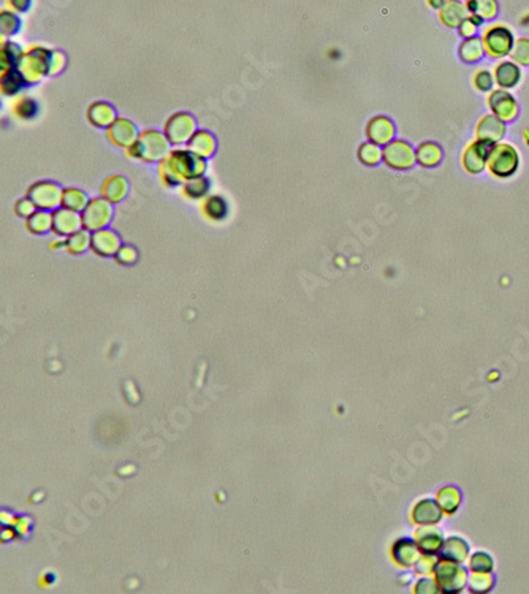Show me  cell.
Masks as SVG:
<instances>
[{
	"label": "cell",
	"mask_w": 529,
	"mask_h": 594,
	"mask_svg": "<svg viewBox=\"0 0 529 594\" xmlns=\"http://www.w3.org/2000/svg\"><path fill=\"white\" fill-rule=\"evenodd\" d=\"M206 164L195 153L189 151H173L166 159H164L160 166L162 180L165 184L176 186L181 181H189L203 175Z\"/></svg>",
	"instance_id": "1"
},
{
	"label": "cell",
	"mask_w": 529,
	"mask_h": 594,
	"mask_svg": "<svg viewBox=\"0 0 529 594\" xmlns=\"http://www.w3.org/2000/svg\"><path fill=\"white\" fill-rule=\"evenodd\" d=\"M169 151V143L164 135L155 132V131H148L138 135V138L135 140V143L127 149V153L131 157L143 160V162H155L160 160Z\"/></svg>",
	"instance_id": "2"
},
{
	"label": "cell",
	"mask_w": 529,
	"mask_h": 594,
	"mask_svg": "<svg viewBox=\"0 0 529 594\" xmlns=\"http://www.w3.org/2000/svg\"><path fill=\"white\" fill-rule=\"evenodd\" d=\"M51 50L43 46H32L24 51L18 70L26 78L27 84H37L48 77V62H50Z\"/></svg>",
	"instance_id": "3"
},
{
	"label": "cell",
	"mask_w": 529,
	"mask_h": 594,
	"mask_svg": "<svg viewBox=\"0 0 529 594\" xmlns=\"http://www.w3.org/2000/svg\"><path fill=\"white\" fill-rule=\"evenodd\" d=\"M62 193L64 189L61 184L54 181H39L34 182L27 191V197L35 203L37 209L43 211H56L62 207Z\"/></svg>",
	"instance_id": "4"
},
{
	"label": "cell",
	"mask_w": 529,
	"mask_h": 594,
	"mask_svg": "<svg viewBox=\"0 0 529 594\" xmlns=\"http://www.w3.org/2000/svg\"><path fill=\"white\" fill-rule=\"evenodd\" d=\"M487 164L491 175L498 178H507L514 175L515 170L518 169V154L510 144H496L490 149Z\"/></svg>",
	"instance_id": "5"
},
{
	"label": "cell",
	"mask_w": 529,
	"mask_h": 594,
	"mask_svg": "<svg viewBox=\"0 0 529 594\" xmlns=\"http://www.w3.org/2000/svg\"><path fill=\"white\" fill-rule=\"evenodd\" d=\"M81 219H83V227L90 233L106 229L113 219V203L104 197L90 198L88 207L81 211Z\"/></svg>",
	"instance_id": "6"
},
{
	"label": "cell",
	"mask_w": 529,
	"mask_h": 594,
	"mask_svg": "<svg viewBox=\"0 0 529 594\" xmlns=\"http://www.w3.org/2000/svg\"><path fill=\"white\" fill-rule=\"evenodd\" d=\"M482 43L483 50L491 57H503L510 52L512 46H514V39H512L509 29H506L503 26H494L485 32Z\"/></svg>",
	"instance_id": "7"
},
{
	"label": "cell",
	"mask_w": 529,
	"mask_h": 594,
	"mask_svg": "<svg viewBox=\"0 0 529 594\" xmlns=\"http://www.w3.org/2000/svg\"><path fill=\"white\" fill-rule=\"evenodd\" d=\"M193 132H195V119L186 113L171 116L165 126L166 138L173 144L189 143L193 137Z\"/></svg>",
	"instance_id": "8"
},
{
	"label": "cell",
	"mask_w": 529,
	"mask_h": 594,
	"mask_svg": "<svg viewBox=\"0 0 529 594\" xmlns=\"http://www.w3.org/2000/svg\"><path fill=\"white\" fill-rule=\"evenodd\" d=\"M83 229L84 227L81 213L72 211V209L64 207L52 211V231L59 238H68L70 235L77 233V231Z\"/></svg>",
	"instance_id": "9"
},
{
	"label": "cell",
	"mask_w": 529,
	"mask_h": 594,
	"mask_svg": "<svg viewBox=\"0 0 529 594\" xmlns=\"http://www.w3.org/2000/svg\"><path fill=\"white\" fill-rule=\"evenodd\" d=\"M384 160L392 169L406 170L415 164V153L410 144L404 142H393L384 151Z\"/></svg>",
	"instance_id": "10"
},
{
	"label": "cell",
	"mask_w": 529,
	"mask_h": 594,
	"mask_svg": "<svg viewBox=\"0 0 529 594\" xmlns=\"http://www.w3.org/2000/svg\"><path fill=\"white\" fill-rule=\"evenodd\" d=\"M121 247V238L116 231L102 229L90 233V249L102 257H113Z\"/></svg>",
	"instance_id": "11"
},
{
	"label": "cell",
	"mask_w": 529,
	"mask_h": 594,
	"mask_svg": "<svg viewBox=\"0 0 529 594\" xmlns=\"http://www.w3.org/2000/svg\"><path fill=\"white\" fill-rule=\"evenodd\" d=\"M108 138L113 144L119 146V148L128 149L138 138L137 127L128 119H116L115 122L108 127Z\"/></svg>",
	"instance_id": "12"
},
{
	"label": "cell",
	"mask_w": 529,
	"mask_h": 594,
	"mask_svg": "<svg viewBox=\"0 0 529 594\" xmlns=\"http://www.w3.org/2000/svg\"><path fill=\"white\" fill-rule=\"evenodd\" d=\"M490 144L483 143V142H477L469 144V148L464 151L463 154V166L466 169V171L472 173V175H477V173H482V170L485 169V164H487V157L490 153Z\"/></svg>",
	"instance_id": "13"
},
{
	"label": "cell",
	"mask_w": 529,
	"mask_h": 594,
	"mask_svg": "<svg viewBox=\"0 0 529 594\" xmlns=\"http://www.w3.org/2000/svg\"><path fill=\"white\" fill-rule=\"evenodd\" d=\"M506 135V124L501 117L496 115L485 116L477 126V138L479 142L493 144L499 142Z\"/></svg>",
	"instance_id": "14"
},
{
	"label": "cell",
	"mask_w": 529,
	"mask_h": 594,
	"mask_svg": "<svg viewBox=\"0 0 529 594\" xmlns=\"http://www.w3.org/2000/svg\"><path fill=\"white\" fill-rule=\"evenodd\" d=\"M488 105L491 110H493L494 115L503 119V121H510V119L517 116L515 100L512 99V95L507 94L506 90H494V93L490 95Z\"/></svg>",
	"instance_id": "15"
},
{
	"label": "cell",
	"mask_w": 529,
	"mask_h": 594,
	"mask_svg": "<svg viewBox=\"0 0 529 594\" xmlns=\"http://www.w3.org/2000/svg\"><path fill=\"white\" fill-rule=\"evenodd\" d=\"M27 81L21 75L18 68H10L0 72V95L3 97H19L23 93Z\"/></svg>",
	"instance_id": "16"
},
{
	"label": "cell",
	"mask_w": 529,
	"mask_h": 594,
	"mask_svg": "<svg viewBox=\"0 0 529 594\" xmlns=\"http://www.w3.org/2000/svg\"><path fill=\"white\" fill-rule=\"evenodd\" d=\"M366 132H368V137L374 144H387L395 137V127H393L390 119L384 116L372 119L368 124Z\"/></svg>",
	"instance_id": "17"
},
{
	"label": "cell",
	"mask_w": 529,
	"mask_h": 594,
	"mask_svg": "<svg viewBox=\"0 0 529 594\" xmlns=\"http://www.w3.org/2000/svg\"><path fill=\"white\" fill-rule=\"evenodd\" d=\"M88 119L90 124L99 128H108L113 122L116 121V110L110 104L105 102H97V104L90 105L88 110Z\"/></svg>",
	"instance_id": "18"
},
{
	"label": "cell",
	"mask_w": 529,
	"mask_h": 594,
	"mask_svg": "<svg viewBox=\"0 0 529 594\" xmlns=\"http://www.w3.org/2000/svg\"><path fill=\"white\" fill-rule=\"evenodd\" d=\"M468 18L466 5L460 0H447L441 8V21L449 27H458Z\"/></svg>",
	"instance_id": "19"
},
{
	"label": "cell",
	"mask_w": 529,
	"mask_h": 594,
	"mask_svg": "<svg viewBox=\"0 0 529 594\" xmlns=\"http://www.w3.org/2000/svg\"><path fill=\"white\" fill-rule=\"evenodd\" d=\"M128 192V182L122 176H111L102 186V197L110 203H119Z\"/></svg>",
	"instance_id": "20"
},
{
	"label": "cell",
	"mask_w": 529,
	"mask_h": 594,
	"mask_svg": "<svg viewBox=\"0 0 529 594\" xmlns=\"http://www.w3.org/2000/svg\"><path fill=\"white\" fill-rule=\"evenodd\" d=\"M24 50L18 43L12 40H5L0 45V72L10 68H18L21 57H23Z\"/></svg>",
	"instance_id": "21"
},
{
	"label": "cell",
	"mask_w": 529,
	"mask_h": 594,
	"mask_svg": "<svg viewBox=\"0 0 529 594\" xmlns=\"http://www.w3.org/2000/svg\"><path fill=\"white\" fill-rule=\"evenodd\" d=\"M21 29H23L21 15L10 8L0 10V37H2L3 40H10L12 37L18 35Z\"/></svg>",
	"instance_id": "22"
},
{
	"label": "cell",
	"mask_w": 529,
	"mask_h": 594,
	"mask_svg": "<svg viewBox=\"0 0 529 594\" xmlns=\"http://www.w3.org/2000/svg\"><path fill=\"white\" fill-rule=\"evenodd\" d=\"M26 227L34 235H46L52 231V213L37 209V211L26 219Z\"/></svg>",
	"instance_id": "23"
},
{
	"label": "cell",
	"mask_w": 529,
	"mask_h": 594,
	"mask_svg": "<svg viewBox=\"0 0 529 594\" xmlns=\"http://www.w3.org/2000/svg\"><path fill=\"white\" fill-rule=\"evenodd\" d=\"M13 111H15L16 117H19L21 121H32V119H35L37 116H39L40 105H39V102H37L35 99H32V97L19 95L15 102Z\"/></svg>",
	"instance_id": "24"
},
{
	"label": "cell",
	"mask_w": 529,
	"mask_h": 594,
	"mask_svg": "<svg viewBox=\"0 0 529 594\" xmlns=\"http://www.w3.org/2000/svg\"><path fill=\"white\" fill-rule=\"evenodd\" d=\"M89 200L90 198L88 197V193L81 191V189H77V187L64 189V193H62V207L64 208H68V209H72V211L81 213L86 207H88Z\"/></svg>",
	"instance_id": "25"
},
{
	"label": "cell",
	"mask_w": 529,
	"mask_h": 594,
	"mask_svg": "<svg viewBox=\"0 0 529 594\" xmlns=\"http://www.w3.org/2000/svg\"><path fill=\"white\" fill-rule=\"evenodd\" d=\"M494 77L501 88H514L520 81V68L512 62H503L496 67Z\"/></svg>",
	"instance_id": "26"
},
{
	"label": "cell",
	"mask_w": 529,
	"mask_h": 594,
	"mask_svg": "<svg viewBox=\"0 0 529 594\" xmlns=\"http://www.w3.org/2000/svg\"><path fill=\"white\" fill-rule=\"evenodd\" d=\"M189 148L200 157H209L215 149V142L208 132H198L191 138Z\"/></svg>",
	"instance_id": "27"
},
{
	"label": "cell",
	"mask_w": 529,
	"mask_h": 594,
	"mask_svg": "<svg viewBox=\"0 0 529 594\" xmlns=\"http://www.w3.org/2000/svg\"><path fill=\"white\" fill-rule=\"evenodd\" d=\"M227 213H229V204L225 200L219 195H213L204 198L203 202V214L209 220H222Z\"/></svg>",
	"instance_id": "28"
},
{
	"label": "cell",
	"mask_w": 529,
	"mask_h": 594,
	"mask_svg": "<svg viewBox=\"0 0 529 594\" xmlns=\"http://www.w3.org/2000/svg\"><path fill=\"white\" fill-rule=\"evenodd\" d=\"M415 159H417L419 164L423 165V166H436L442 159V151L439 148V144L423 143L417 149V155H415Z\"/></svg>",
	"instance_id": "29"
},
{
	"label": "cell",
	"mask_w": 529,
	"mask_h": 594,
	"mask_svg": "<svg viewBox=\"0 0 529 594\" xmlns=\"http://www.w3.org/2000/svg\"><path fill=\"white\" fill-rule=\"evenodd\" d=\"M66 249L70 253H75V256L84 253L86 251L90 249V231L83 229L66 238Z\"/></svg>",
	"instance_id": "30"
},
{
	"label": "cell",
	"mask_w": 529,
	"mask_h": 594,
	"mask_svg": "<svg viewBox=\"0 0 529 594\" xmlns=\"http://www.w3.org/2000/svg\"><path fill=\"white\" fill-rule=\"evenodd\" d=\"M414 518L419 523H436L441 520V509L433 501H422L415 507Z\"/></svg>",
	"instance_id": "31"
},
{
	"label": "cell",
	"mask_w": 529,
	"mask_h": 594,
	"mask_svg": "<svg viewBox=\"0 0 529 594\" xmlns=\"http://www.w3.org/2000/svg\"><path fill=\"white\" fill-rule=\"evenodd\" d=\"M483 54V43L480 39H466L460 46V57L464 62H476Z\"/></svg>",
	"instance_id": "32"
},
{
	"label": "cell",
	"mask_w": 529,
	"mask_h": 594,
	"mask_svg": "<svg viewBox=\"0 0 529 594\" xmlns=\"http://www.w3.org/2000/svg\"><path fill=\"white\" fill-rule=\"evenodd\" d=\"M208 189H209V182L206 178L198 176V178H193V180H189L186 184L182 186L181 192L189 198H202L204 193L208 192Z\"/></svg>",
	"instance_id": "33"
},
{
	"label": "cell",
	"mask_w": 529,
	"mask_h": 594,
	"mask_svg": "<svg viewBox=\"0 0 529 594\" xmlns=\"http://www.w3.org/2000/svg\"><path fill=\"white\" fill-rule=\"evenodd\" d=\"M358 157L366 165H376L379 164L382 159V151L377 144L374 143H366L360 148Z\"/></svg>",
	"instance_id": "34"
},
{
	"label": "cell",
	"mask_w": 529,
	"mask_h": 594,
	"mask_svg": "<svg viewBox=\"0 0 529 594\" xmlns=\"http://www.w3.org/2000/svg\"><path fill=\"white\" fill-rule=\"evenodd\" d=\"M67 67V56L66 52L51 50L50 62H48V77H57Z\"/></svg>",
	"instance_id": "35"
},
{
	"label": "cell",
	"mask_w": 529,
	"mask_h": 594,
	"mask_svg": "<svg viewBox=\"0 0 529 594\" xmlns=\"http://www.w3.org/2000/svg\"><path fill=\"white\" fill-rule=\"evenodd\" d=\"M510 56L515 62L521 64V66H529V40L528 39H520L515 41V45L512 46Z\"/></svg>",
	"instance_id": "36"
},
{
	"label": "cell",
	"mask_w": 529,
	"mask_h": 594,
	"mask_svg": "<svg viewBox=\"0 0 529 594\" xmlns=\"http://www.w3.org/2000/svg\"><path fill=\"white\" fill-rule=\"evenodd\" d=\"M498 13L496 0H476V13L482 19H493Z\"/></svg>",
	"instance_id": "37"
},
{
	"label": "cell",
	"mask_w": 529,
	"mask_h": 594,
	"mask_svg": "<svg viewBox=\"0 0 529 594\" xmlns=\"http://www.w3.org/2000/svg\"><path fill=\"white\" fill-rule=\"evenodd\" d=\"M403 545H404V550L401 553L395 552V556H396V559L399 561V563L404 564V566H409V564H414L415 561H419V553H417V550H415L414 544L410 541H404Z\"/></svg>",
	"instance_id": "38"
},
{
	"label": "cell",
	"mask_w": 529,
	"mask_h": 594,
	"mask_svg": "<svg viewBox=\"0 0 529 594\" xmlns=\"http://www.w3.org/2000/svg\"><path fill=\"white\" fill-rule=\"evenodd\" d=\"M441 544V537L437 531H431V536L428 534V531H420V547H422L425 552H434L439 547Z\"/></svg>",
	"instance_id": "39"
},
{
	"label": "cell",
	"mask_w": 529,
	"mask_h": 594,
	"mask_svg": "<svg viewBox=\"0 0 529 594\" xmlns=\"http://www.w3.org/2000/svg\"><path fill=\"white\" fill-rule=\"evenodd\" d=\"M480 24H482V18H480V16H477V15H471V16H468V18L464 19L458 27H460V34L463 37H466V39H471V37L476 34L477 27Z\"/></svg>",
	"instance_id": "40"
},
{
	"label": "cell",
	"mask_w": 529,
	"mask_h": 594,
	"mask_svg": "<svg viewBox=\"0 0 529 594\" xmlns=\"http://www.w3.org/2000/svg\"><path fill=\"white\" fill-rule=\"evenodd\" d=\"M15 211H16V214L19 215V218L29 219L30 215L37 211V207L29 197H24V198H19L18 202H16Z\"/></svg>",
	"instance_id": "41"
},
{
	"label": "cell",
	"mask_w": 529,
	"mask_h": 594,
	"mask_svg": "<svg viewBox=\"0 0 529 594\" xmlns=\"http://www.w3.org/2000/svg\"><path fill=\"white\" fill-rule=\"evenodd\" d=\"M474 84H476V88L479 90H490L491 86H493V77H491V73L487 72V70H480V72L474 77Z\"/></svg>",
	"instance_id": "42"
},
{
	"label": "cell",
	"mask_w": 529,
	"mask_h": 594,
	"mask_svg": "<svg viewBox=\"0 0 529 594\" xmlns=\"http://www.w3.org/2000/svg\"><path fill=\"white\" fill-rule=\"evenodd\" d=\"M116 258L122 265H132L137 260V251L132 246H121L119 251L116 252Z\"/></svg>",
	"instance_id": "43"
},
{
	"label": "cell",
	"mask_w": 529,
	"mask_h": 594,
	"mask_svg": "<svg viewBox=\"0 0 529 594\" xmlns=\"http://www.w3.org/2000/svg\"><path fill=\"white\" fill-rule=\"evenodd\" d=\"M439 499H441V506L444 507L447 510H453L456 509L458 501H460V496H458L456 490H452V496H447V491H441L439 493Z\"/></svg>",
	"instance_id": "44"
},
{
	"label": "cell",
	"mask_w": 529,
	"mask_h": 594,
	"mask_svg": "<svg viewBox=\"0 0 529 594\" xmlns=\"http://www.w3.org/2000/svg\"><path fill=\"white\" fill-rule=\"evenodd\" d=\"M7 5L10 10H13L18 15H24L27 12H30L32 5H34V0H7Z\"/></svg>",
	"instance_id": "45"
},
{
	"label": "cell",
	"mask_w": 529,
	"mask_h": 594,
	"mask_svg": "<svg viewBox=\"0 0 529 594\" xmlns=\"http://www.w3.org/2000/svg\"><path fill=\"white\" fill-rule=\"evenodd\" d=\"M13 528H15L16 534H19V536H29L30 528H32V520L29 517L16 518Z\"/></svg>",
	"instance_id": "46"
},
{
	"label": "cell",
	"mask_w": 529,
	"mask_h": 594,
	"mask_svg": "<svg viewBox=\"0 0 529 594\" xmlns=\"http://www.w3.org/2000/svg\"><path fill=\"white\" fill-rule=\"evenodd\" d=\"M16 521V517L13 514H10L7 510H0V526L7 528V526H13Z\"/></svg>",
	"instance_id": "47"
},
{
	"label": "cell",
	"mask_w": 529,
	"mask_h": 594,
	"mask_svg": "<svg viewBox=\"0 0 529 594\" xmlns=\"http://www.w3.org/2000/svg\"><path fill=\"white\" fill-rule=\"evenodd\" d=\"M426 2H428V5L430 7H433V8H442V5H444L445 2L444 0H426Z\"/></svg>",
	"instance_id": "48"
},
{
	"label": "cell",
	"mask_w": 529,
	"mask_h": 594,
	"mask_svg": "<svg viewBox=\"0 0 529 594\" xmlns=\"http://www.w3.org/2000/svg\"><path fill=\"white\" fill-rule=\"evenodd\" d=\"M3 41H5V40L2 39V37H0V45H2V43H3Z\"/></svg>",
	"instance_id": "49"
},
{
	"label": "cell",
	"mask_w": 529,
	"mask_h": 594,
	"mask_svg": "<svg viewBox=\"0 0 529 594\" xmlns=\"http://www.w3.org/2000/svg\"><path fill=\"white\" fill-rule=\"evenodd\" d=\"M0 97H2V95H0ZM0 106H2V100H0Z\"/></svg>",
	"instance_id": "50"
}]
</instances>
